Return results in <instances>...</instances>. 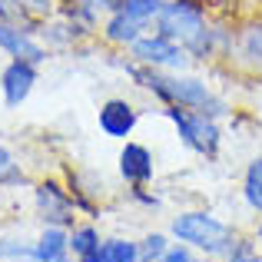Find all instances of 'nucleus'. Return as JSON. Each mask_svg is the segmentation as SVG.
Wrapping results in <instances>:
<instances>
[{"mask_svg":"<svg viewBox=\"0 0 262 262\" xmlns=\"http://www.w3.org/2000/svg\"><path fill=\"white\" fill-rule=\"evenodd\" d=\"M123 73L136 80V86L149 90L163 106H183V110H199V113L212 116V120H226L229 116V103L223 96L212 93V86L203 77L192 73H169V70H153L136 60H113Z\"/></svg>","mask_w":262,"mask_h":262,"instance_id":"f257e3e1","label":"nucleus"},{"mask_svg":"<svg viewBox=\"0 0 262 262\" xmlns=\"http://www.w3.org/2000/svg\"><path fill=\"white\" fill-rule=\"evenodd\" d=\"M169 236H173L176 243L189 246L199 256L226 259L232 252V246H236L239 232L232 229L229 223H223L219 216L206 212V209H186V212H179V216H173Z\"/></svg>","mask_w":262,"mask_h":262,"instance_id":"f03ea898","label":"nucleus"},{"mask_svg":"<svg viewBox=\"0 0 262 262\" xmlns=\"http://www.w3.org/2000/svg\"><path fill=\"white\" fill-rule=\"evenodd\" d=\"M163 116L176 126L186 149H192L196 156H206V160H216L219 156V146H223V126H219V120L199 113V110H183V106H163Z\"/></svg>","mask_w":262,"mask_h":262,"instance_id":"7ed1b4c3","label":"nucleus"},{"mask_svg":"<svg viewBox=\"0 0 262 262\" xmlns=\"http://www.w3.org/2000/svg\"><path fill=\"white\" fill-rule=\"evenodd\" d=\"M206 27H209V7L203 0H166L153 20L156 33H163V37L176 40L183 47H189Z\"/></svg>","mask_w":262,"mask_h":262,"instance_id":"20e7f679","label":"nucleus"},{"mask_svg":"<svg viewBox=\"0 0 262 262\" xmlns=\"http://www.w3.org/2000/svg\"><path fill=\"white\" fill-rule=\"evenodd\" d=\"M126 53H129V60H136V63L153 67V70H169V73H186V67L192 63L183 43H176V40L156 33L153 27H149Z\"/></svg>","mask_w":262,"mask_h":262,"instance_id":"39448f33","label":"nucleus"},{"mask_svg":"<svg viewBox=\"0 0 262 262\" xmlns=\"http://www.w3.org/2000/svg\"><path fill=\"white\" fill-rule=\"evenodd\" d=\"M33 203H37V212H40V219H43V226L73 229L77 203H73V192L67 189V186H60L57 179H40L37 189H33Z\"/></svg>","mask_w":262,"mask_h":262,"instance_id":"423d86ee","label":"nucleus"},{"mask_svg":"<svg viewBox=\"0 0 262 262\" xmlns=\"http://www.w3.org/2000/svg\"><path fill=\"white\" fill-rule=\"evenodd\" d=\"M0 50L13 60H30V63H37V67L47 60L43 40L33 30H27V27H20V24H7V20H0Z\"/></svg>","mask_w":262,"mask_h":262,"instance_id":"0eeeda50","label":"nucleus"},{"mask_svg":"<svg viewBox=\"0 0 262 262\" xmlns=\"http://www.w3.org/2000/svg\"><path fill=\"white\" fill-rule=\"evenodd\" d=\"M96 123H100L103 136H110V140H126V136L136 129V123H140V110H136L129 100H123V96H113V100H106L100 106Z\"/></svg>","mask_w":262,"mask_h":262,"instance_id":"6e6552de","label":"nucleus"},{"mask_svg":"<svg viewBox=\"0 0 262 262\" xmlns=\"http://www.w3.org/2000/svg\"><path fill=\"white\" fill-rule=\"evenodd\" d=\"M33 86H37V63H30V60H10L0 73V93L10 110L20 106L33 93Z\"/></svg>","mask_w":262,"mask_h":262,"instance_id":"1a4fd4ad","label":"nucleus"},{"mask_svg":"<svg viewBox=\"0 0 262 262\" xmlns=\"http://www.w3.org/2000/svg\"><path fill=\"white\" fill-rule=\"evenodd\" d=\"M153 173H156V163H153L149 146L133 143V140L123 143V149H120V176L126 179L129 186H146V183H153Z\"/></svg>","mask_w":262,"mask_h":262,"instance_id":"9d476101","label":"nucleus"},{"mask_svg":"<svg viewBox=\"0 0 262 262\" xmlns=\"http://www.w3.org/2000/svg\"><path fill=\"white\" fill-rule=\"evenodd\" d=\"M146 30H149L146 24L133 20L129 13H123L120 7H116V10H110L106 17H103V24H100V37L106 40L110 47H123V50H129V47H133Z\"/></svg>","mask_w":262,"mask_h":262,"instance_id":"9b49d317","label":"nucleus"},{"mask_svg":"<svg viewBox=\"0 0 262 262\" xmlns=\"http://www.w3.org/2000/svg\"><path fill=\"white\" fill-rule=\"evenodd\" d=\"M232 57H239L243 67L262 73V17L249 20V24L236 33V53H232Z\"/></svg>","mask_w":262,"mask_h":262,"instance_id":"f8f14e48","label":"nucleus"},{"mask_svg":"<svg viewBox=\"0 0 262 262\" xmlns=\"http://www.w3.org/2000/svg\"><path fill=\"white\" fill-rule=\"evenodd\" d=\"M33 256L37 262H60L70 256V229L63 226H43V232L33 243Z\"/></svg>","mask_w":262,"mask_h":262,"instance_id":"ddd939ff","label":"nucleus"},{"mask_svg":"<svg viewBox=\"0 0 262 262\" xmlns=\"http://www.w3.org/2000/svg\"><path fill=\"white\" fill-rule=\"evenodd\" d=\"M70 256L77 262H103V239L96 226H73L70 229Z\"/></svg>","mask_w":262,"mask_h":262,"instance_id":"4468645a","label":"nucleus"},{"mask_svg":"<svg viewBox=\"0 0 262 262\" xmlns=\"http://www.w3.org/2000/svg\"><path fill=\"white\" fill-rule=\"evenodd\" d=\"M243 203L256 216H262V156H252L243 173Z\"/></svg>","mask_w":262,"mask_h":262,"instance_id":"2eb2a0df","label":"nucleus"},{"mask_svg":"<svg viewBox=\"0 0 262 262\" xmlns=\"http://www.w3.org/2000/svg\"><path fill=\"white\" fill-rule=\"evenodd\" d=\"M103 262H143L140 243H133V239H123V236L103 239Z\"/></svg>","mask_w":262,"mask_h":262,"instance_id":"dca6fc26","label":"nucleus"},{"mask_svg":"<svg viewBox=\"0 0 262 262\" xmlns=\"http://www.w3.org/2000/svg\"><path fill=\"white\" fill-rule=\"evenodd\" d=\"M163 4H166V0H120V10L129 13L133 20H140V24L153 27V20H156V13L163 10Z\"/></svg>","mask_w":262,"mask_h":262,"instance_id":"f3484780","label":"nucleus"},{"mask_svg":"<svg viewBox=\"0 0 262 262\" xmlns=\"http://www.w3.org/2000/svg\"><path fill=\"white\" fill-rule=\"evenodd\" d=\"M0 20H7V24H20V27H27V30L40 33V24H33V20L27 17V4H24V0H0Z\"/></svg>","mask_w":262,"mask_h":262,"instance_id":"a211bd4d","label":"nucleus"},{"mask_svg":"<svg viewBox=\"0 0 262 262\" xmlns=\"http://www.w3.org/2000/svg\"><path fill=\"white\" fill-rule=\"evenodd\" d=\"M169 246L173 243H169L166 232H146V236L140 239V256H143V262H156V259L166 256Z\"/></svg>","mask_w":262,"mask_h":262,"instance_id":"6ab92c4d","label":"nucleus"},{"mask_svg":"<svg viewBox=\"0 0 262 262\" xmlns=\"http://www.w3.org/2000/svg\"><path fill=\"white\" fill-rule=\"evenodd\" d=\"M27 4V17L33 20V24H43V20L57 17L60 7H63V0H24Z\"/></svg>","mask_w":262,"mask_h":262,"instance_id":"aec40b11","label":"nucleus"},{"mask_svg":"<svg viewBox=\"0 0 262 262\" xmlns=\"http://www.w3.org/2000/svg\"><path fill=\"white\" fill-rule=\"evenodd\" d=\"M17 183H24V173H20L10 149L0 146V186H17Z\"/></svg>","mask_w":262,"mask_h":262,"instance_id":"412c9836","label":"nucleus"},{"mask_svg":"<svg viewBox=\"0 0 262 262\" xmlns=\"http://www.w3.org/2000/svg\"><path fill=\"white\" fill-rule=\"evenodd\" d=\"M226 262H262L259 246L252 243V239H236V246H232V252L226 256Z\"/></svg>","mask_w":262,"mask_h":262,"instance_id":"4be33fe9","label":"nucleus"},{"mask_svg":"<svg viewBox=\"0 0 262 262\" xmlns=\"http://www.w3.org/2000/svg\"><path fill=\"white\" fill-rule=\"evenodd\" d=\"M196 256H192V249L189 246H183V243H173L166 249V256H163V262H192Z\"/></svg>","mask_w":262,"mask_h":262,"instance_id":"5701e85b","label":"nucleus"},{"mask_svg":"<svg viewBox=\"0 0 262 262\" xmlns=\"http://www.w3.org/2000/svg\"><path fill=\"white\" fill-rule=\"evenodd\" d=\"M96 7H100L103 13H110V10H116V7H120V0H93Z\"/></svg>","mask_w":262,"mask_h":262,"instance_id":"b1692460","label":"nucleus"},{"mask_svg":"<svg viewBox=\"0 0 262 262\" xmlns=\"http://www.w3.org/2000/svg\"><path fill=\"white\" fill-rule=\"evenodd\" d=\"M0 262H37L33 252H24V256H10V259H0Z\"/></svg>","mask_w":262,"mask_h":262,"instance_id":"393cba45","label":"nucleus"},{"mask_svg":"<svg viewBox=\"0 0 262 262\" xmlns=\"http://www.w3.org/2000/svg\"><path fill=\"white\" fill-rule=\"evenodd\" d=\"M252 243L262 249V216H259V223H256V232H252Z\"/></svg>","mask_w":262,"mask_h":262,"instance_id":"a878e982","label":"nucleus"},{"mask_svg":"<svg viewBox=\"0 0 262 262\" xmlns=\"http://www.w3.org/2000/svg\"><path fill=\"white\" fill-rule=\"evenodd\" d=\"M192 262H219V259H212V256H196Z\"/></svg>","mask_w":262,"mask_h":262,"instance_id":"bb28decb","label":"nucleus"},{"mask_svg":"<svg viewBox=\"0 0 262 262\" xmlns=\"http://www.w3.org/2000/svg\"><path fill=\"white\" fill-rule=\"evenodd\" d=\"M60 262H77V259H70V256H67V259H60Z\"/></svg>","mask_w":262,"mask_h":262,"instance_id":"cd10ccee","label":"nucleus"},{"mask_svg":"<svg viewBox=\"0 0 262 262\" xmlns=\"http://www.w3.org/2000/svg\"><path fill=\"white\" fill-rule=\"evenodd\" d=\"M256 4H259V7H262V0H256Z\"/></svg>","mask_w":262,"mask_h":262,"instance_id":"c85d7f7f","label":"nucleus"},{"mask_svg":"<svg viewBox=\"0 0 262 262\" xmlns=\"http://www.w3.org/2000/svg\"><path fill=\"white\" fill-rule=\"evenodd\" d=\"M156 262H163V259H156Z\"/></svg>","mask_w":262,"mask_h":262,"instance_id":"c756f323","label":"nucleus"}]
</instances>
